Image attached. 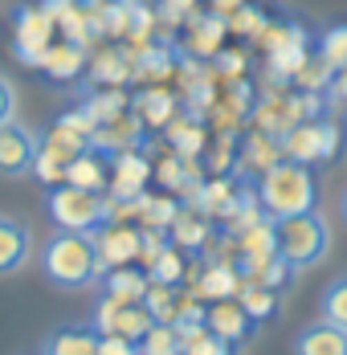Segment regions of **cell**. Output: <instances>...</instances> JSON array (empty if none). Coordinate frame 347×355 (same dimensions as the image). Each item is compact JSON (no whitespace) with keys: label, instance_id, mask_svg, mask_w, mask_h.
Masks as SVG:
<instances>
[{"label":"cell","instance_id":"1","mask_svg":"<svg viewBox=\"0 0 347 355\" xmlns=\"http://www.w3.org/2000/svg\"><path fill=\"white\" fill-rule=\"evenodd\" d=\"M41 274L58 290H90L103 282V257L94 245V233H69L58 229L41 245Z\"/></svg>","mask_w":347,"mask_h":355},{"label":"cell","instance_id":"2","mask_svg":"<svg viewBox=\"0 0 347 355\" xmlns=\"http://www.w3.org/2000/svg\"><path fill=\"white\" fill-rule=\"evenodd\" d=\"M253 188H257V200H262L266 216H274V220L319 209V176H314V168L311 164H294L286 155L278 164H270Z\"/></svg>","mask_w":347,"mask_h":355},{"label":"cell","instance_id":"3","mask_svg":"<svg viewBox=\"0 0 347 355\" xmlns=\"http://www.w3.org/2000/svg\"><path fill=\"white\" fill-rule=\"evenodd\" d=\"M45 213L58 229L69 233H99L110 220V192H90L78 184H53L45 196Z\"/></svg>","mask_w":347,"mask_h":355},{"label":"cell","instance_id":"4","mask_svg":"<svg viewBox=\"0 0 347 355\" xmlns=\"http://www.w3.org/2000/svg\"><path fill=\"white\" fill-rule=\"evenodd\" d=\"M278 253L290 257L298 270H311L319 261H327V253H331V220L319 209L282 216L278 220Z\"/></svg>","mask_w":347,"mask_h":355},{"label":"cell","instance_id":"5","mask_svg":"<svg viewBox=\"0 0 347 355\" xmlns=\"http://www.w3.org/2000/svg\"><path fill=\"white\" fill-rule=\"evenodd\" d=\"M58 41V21L41 8V0L37 4H21L17 12H12V53L25 62V66H41V58H45V49Z\"/></svg>","mask_w":347,"mask_h":355},{"label":"cell","instance_id":"6","mask_svg":"<svg viewBox=\"0 0 347 355\" xmlns=\"http://www.w3.org/2000/svg\"><path fill=\"white\" fill-rule=\"evenodd\" d=\"M82 151H90V139L78 135V131H69V127H62V123H53L49 135H41V151H37L33 176L41 180L45 188L66 184V168L82 155Z\"/></svg>","mask_w":347,"mask_h":355},{"label":"cell","instance_id":"7","mask_svg":"<svg viewBox=\"0 0 347 355\" xmlns=\"http://www.w3.org/2000/svg\"><path fill=\"white\" fill-rule=\"evenodd\" d=\"M94 331L99 335H123V339H143L151 327H155V315L143 306V302H115V298H103L99 306H94Z\"/></svg>","mask_w":347,"mask_h":355},{"label":"cell","instance_id":"8","mask_svg":"<svg viewBox=\"0 0 347 355\" xmlns=\"http://www.w3.org/2000/svg\"><path fill=\"white\" fill-rule=\"evenodd\" d=\"M37 151H41V139H37L29 127H21L17 119L4 123L0 127V176H8V180L33 176Z\"/></svg>","mask_w":347,"mask_h":355},{"label":"cell","instance_id":"9","mask_svg":"<svg viewBox=\"0 0 347 355\" xmlns=\"http://www.w3.org/2000/svg\"><path fill=\"white\" fill-rule=\"evenodd\" d=\"M168 237H172L176 245L188 253V257H208L221 233H217V220H212L208 213L192 209V205H180V213H176Z\"/></svg>","mask_w":347,"mask_h":355},{"label":"cell","instance_id":"10","mask_svg":"<svg viewBox=\"0 0 347 355\" xmlns=\"http://www.w3.org/2000/svg\"><path fill=\"white\" fill-rule=\"evenodd\" d=\"M41 78L49 82V86H74L82 73L90 70V58H86V45H78V41H69V37H58L49 49H45V58H41Z\"/></svg>","mask_w":347,"mask_h":355},{"label":"cell","instance_id":"11","mask_svg":"<svg viewBox=\"0 0 347 355\" xmlns=\"http://www.w3.org/2000/svg\"><path fill=\"white\" fill-rule=\"evenodd\" d=\"M139 241H143V233L131 220H106L103 229L94 233V245H99V257H103V274L115 270V266H135Z\"/></svg>","mask_w":347,"mask_h":355},{"label":"cell","instance_id":"12","mask_svg":"<svg viewBox=\"0 0 347 355\" xmlns=\"http://www.w3.org/2000/svg\"><path fill=\"white\" fill-rule=\"evenodd\" d=\"M155 176L151 159H147V147H127L115 155V172H110V196L115 200H131L147 192V180Z\"/></svg>","mask_w":347,"mask_h":355},{"label":"cell","instance_id":"13","mask_svg":"<svg viewBox=\"0 0 347 355\" xmlns=\"http://www.w3.org/2000/svg\"><path fill=\"white\" fill-rule=\"evenodd\" d=\"M208 331H217L221 339H229L233 347H245L253 335H257V322L253 315L242 306V298H217V302H208Z\"/></svg>","mask_w":347,"mask_h":355},{"label":"cell","instance_id":"14","mask_svg":"<svg viewBox=\"0 0 347 355\" xmlns=\"http://www.w3.org/2000/svg\"><path fill=\"white\" fill-rule=\"evenodd\" d=\"M33 257V229L17 216H0V278L25 270Z\"/></svg>","mask_w":347,"mask_h":355},{"label":"cell","instance_id":"15","mask_svg":"<svg viewBox=\"0 0 347 355\" xmlns=\"http://www.w3.org/2000/svg\"><path fill=\"white\" fill-rule=\"evenodd\" d=\"M225 33H229V17H221V12H192L188 17V41H184V49L196 53V58H217Z\"/></svg>","mask_w":347,"mask_h":355},{"label":"cell","instance_id":"16","mask_svg":"<svg viewBox=\"0 0 347 355\" xmlns=\"http://www.w3.org/2000/svg\"><path fill=\"white\" fill-rule=\"evenodd\" d=\"M294 355H347V327L319 319L294 335Z\"/></svg>","mask_w":347,"mask_h":355},{"label":"cell","instance_id":"17","mask_svg":"<svg viewBox=\"0 0 347 355\" xmlns=\"http://www.w3.org/2000/svg\"><path fill=\"white\" fill-rule=\"evenodd\" d=\"M127 78H135V58L127 49H99L90 58V70H86V82L90 86H123Z\"/></svg>","mask_w":347,"mask_h":355},{"label":"cell","instance_id":"18","mask_svg":"<svg viewBox=\"0 0 347 355\" xmlns=\"http://www.w3.org/2000/svg\"><path fill=\"white\" fill-rule=\"evenodd\" d=\"M103 298H115V302H143L147 298V286H151V278H147V270H139V266H115V270H106L103 274Z\"/></svg>","mask_w":347,"mask_h":355},{"label":"cell","instance_id":"19","mask_svg":"<svg viewBox=\"0 0 347 355\" xmlns=\"http://www.w3.org/2000/svg\"><path fill=\"white\" fill-rule=\"evenodd\" d=\"M99 343H103V335L94 331V322L90 327H58L45 339L41 355H99Z\"/></svg>","mask_w":347,"mask_h":355},{"label":"cell","instance_id":"20","mask_svg":"<svg viewBox=\"0 0 347 355\" xmlns=\"http://www.w3.org/2000/svg\"><path fill=\"white\" fill-rule=\"evenodd\" d=\"M168 143H172V151L180 155H188V159H196L201 151H205V119L201 114H192V110H180L172 123H168Z\"/></svg>","mask_w":347,"mask_h":355},{"label":"cell","instance_id":"21","mask_svg":"<svg viewBox=\"0 0 347 355\" xmlns=\"http://www.w3.org/2000/svg\"><path fill=\"white\" fill-rule=\"evenodd\" d=\"M131 110L147 127H168L176 119V110H180V98H176L172 90H164V86H147L139 98H131Z\"/></svg>","mask_w":347,"mask_h":355},{"label":"cell","instance_id":"22","mask_svg":"<svg viewBox=\"0 0 347 355\" xmlns=\"http://www.w3.org/2000/svg\"><path fill=\"white\" fill-rule=\"evenodd\" d=\"M242 270L237 266H229V261H205V274H201V282H196V294L212 302V298H237V290H242Z\"/></svg>","mask_w":347,"mask_h":355},{"label":"cell","instance_id":"23","mask_svg":"<svg viewBox=\"0 0 347 355\" xmlns=\"http://www.w3.org/2000/svg\"><path fill=\"white\" fill-rule=\"evenodd\" d=\"M66 184H78V188H90V192H110V172H106L103 151H82L74 164L66 168Z\"/></svg>","mask_w":347,"mask_h":355},{"label":"cell","instance_id":"24","mask_svg":"<svg viewBox=\"0 0 347 355\" xmlns=\"http://www.w3.org/2000/svg\"><path fill=\"white\" fill-rule=\"evenodd\" d=\"M188 261H192V257L176 245V241H168V245L160 249V257L147 266V278H151V282H164V286H184V278L192 274Z\"/></svg>","mask_w":347,"mask_h":355},{"label":"cell","instance_id":"25","mask_svg":"<svg viewBox=\"0 0 347 355\" xmlns=\"http://www.w3.org/2000/svg\"><path fill=\"white\" fill-rule=\"evenodd\" d=\"M237 298H242V306L253 315V322L262 327V322H270L282 315V302H278V290H270V286L253 282V278H245L242 290H237Z\"/></svg>","mask_w":347,"mask_h":355},{"label":"cell","instance_id":"26","mask_svg":"<svg viewBox=\"0 0 347 355\" xmlns=\"http://www.w3.org/2000/svg\"><path fill=\"white\" fill-rule=\"evenodd\" d=\"M82 107L94 114V123L103 127V123H115L119 114H127L131 110V94L123 90V86H99V90H90V98L82 103Z\"/></svg>","mask_w":347,"mask_h":355},{"label":"cell","instance_id":"27","mask_svg":"<svg viewBox=\"0 0 347 355\" xmlns=\"http://www.w3.org/2000/svg\"><path fill=\"white\" fill-rule=\"evenodd\" d=\"M331 78H335V66L314 49V53H307V62L294 70V86L298 90H311V94H327L331 90Z\"/></svg>","mask_w":347,"mask_h":355},{"label":"cell","instance_id":"28","mask_svg":"<svg viewBox=\"0 0 347 355\" xmlns=\"http://www.w3.org/2000/svg\"><path fill=\"white\" fill-rule=\"evenodd\" d=\"M143 355H184V335L176 322H155L143 339H139Z\"/></svg>","mask_w":347,"mask_h":355},{"label":"cell","instance_id":"29","mask_svg":"<svg viewBox=\"0 0 347 355\" xmlns=\"http://www.w3.org/2000/svg\"><path fill=\"white\" fill-rule=\"evenodd\" d=\"M180 286H164V282H151L147 286V298H143V306L155 315V322H176L180 315Z\"/></svg>","mask_w":347,"mask_h":355},{"label":"cell","instance_id":"30","mask_svg":"<svg viewBox=\"0 0 347 355\" xmlns=\"http://www.w3.org/2000/svg\"><path fill=\"white\" fill-rule=\"evenodd\" d=\"M176 213H180V200H172V196H147V192H143V205H139V225H151V229H172Z\"/></svg>","mask_w":347,"mask_h":355},{"label":"cell","instance_id":"31","mask_svg":"<svg viewBox=\"0 0 347 355\" xmlns=\"http://www.w3.org/2000/svg\"><path fill=\"white\" fill-rule=\"evenodd\" d=\"M319 315L327 322H339L347 327V274L344 278H331L327 290H323V298H319Z\"/></svg>","mask_w":347,"mask_h":355},{"label":"cell","instance_id":"32","mask_svg":"<svg viewBox=\"0 0 347 355\" xmlns=\"http://www.w3.org/2000/svg\"><path fill=\"white\" fill-rule=\"evenodd\" d=\"M294 274H298V266H294L290 257L274 253V257H270V261H266V266L253 274V282H262V286H270V290H278V294H282L286 286L294 282Z\"/></svg>","mask_w":347,"mask_h":355},{"label":"cell","instance_id":"33","mask_svg":"<svg viewBox=\"0 0 347 355\" xmlns=\"http://www.w3.org/2000/svg\"><path fill=\"white\" fill-rule=\"evenodd\" d=\"M270 21L262 17V8L257 4H242L237 12H229V33H242V37H257L266 29Z\"/></svg>","mask_w":347,"mask_h":355},{"label":"cell","instance_id":"34","mask_svg":"<svg viewBox=\"0 0 347 355\" xmlns=\"http://www.w3.org/2000/svg\"><path fill=\"white\" fill-rule=\"evenodd\" d=\"M233 352H237V347H233L229 339H221L217 331H208V327L196 335V339L184 343V355H233Z\"/></svg>","mask_w":347,"mask_h":355},{"label":"cell","instance_id":"35","mask_svg":"<svg viewBox=\"0 0 347 355\" xmlns=\"http://www.w3.org/2000/svg\"><path fill=\"white\" fill-rule=\"evenodd\" d=\"M17 119V86L0 73V127Z\"/></svg>","mask_w":347,"mask_h":355},{"label":"cell","instance_id":"36","mask_svg":"<svg viewBox=\"0 0 347 355\" xmlns=\"http://www.w3.org/2000/svg\"><path fill=\"white\" fill-rule=\"evenodd\" d=\"M192 4H196V0H160V17H164L168 25H180V21L192 17Z\"/></svg>","mask_w":347,"mask_h":355},{"label":"cell","instance_id":"37","mask_svg":"<svg viewBox=\"0 0 347 355\" xmlns=\"http://www.w3.org/2000/svg\"><path fill=\"white\" fill-rule=\"evenodd\" d=\"M99 355H143V352H139L135 339H123V335H103Z\"/></svg>","mask_w":347,"mask_h":355},{"label":"cell","instance_id":"38","mask_svg":"<svg viewBox=\"0 0 347 355\" xmlns=\"http://www.w3.org/2000/svg\"><path fill=\"white\" fill-rule=\"evenodd\" d=\"M212 70H225V78H242V70H245V53H233V49L225 53V49H221V53L212 58Z\"/></svg>","mask_w":347,"mask_h":355},{"label":"cell","instance_id":"39","mask_svg":"<svg viewBox=\"0 0 347 355\" xmlns=\"http://www.w3.org/2000/svg\"><path fill=\"white\" fill-rule=\"evenodd\" d=\"M327 94H331V103H335L339 110H347V66H339V70H335V78H331V90H327Z\"/></svg>","mask_w":347,"mask_h":355},{"label":"cell","instance_id":"40","mask_svg":"<svg viewBox=\"0 0 347 355\" xmlns=\"http://www.w3.org/2000/svg\"><path fill=\"white\" fill-rule=\"evenodd\" d=\"M242 4H249V0H208V8H212V12H221V17H229V12H237Z\"/></svg>","mask_w":347,"mask_h":355},{"label":"cell","instance_id":"41","mask_svg":"<svg viewBox=\"0 0 347 355\" xmlns=\"http://www.w3.org/2000/svg\"><path fill=\"white\" fill-rule=\"evenodd\" d=\"M339 213H344V225H347V188H344V200H339Z\"/></svg>","mask_w":347,"mask_h":355}]
</instances>
